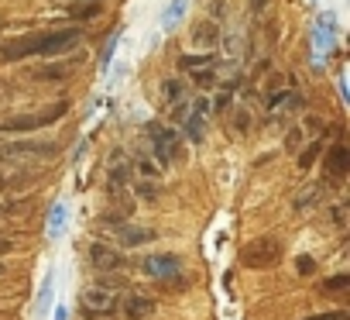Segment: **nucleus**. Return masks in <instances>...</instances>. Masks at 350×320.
Returning <instances> with one entry per match:
<instances>
[{
    "label": "nucleus",
    "mask_w": 350,
    "mask_h": 320,
    "mask_svg": "<svg viewBox=\"0 0 350 320\" xmlns=\"http://www.w3.org/2000/svg\"><path fill=\"white\" fill-rule=\"evenodd\" d=\"M83 38L79 28H55V32H38L28 38H18L4 49V59H28V56H59L66 49H72Z\"/></svg>",
    "instance_id": "f257e3e1"
},
{
    "label": "nucleus",
    "mask_w": 350,
    "mask_h": 320,
    "mask_svg": "<svg viewBox=\"0 0 350 320\" xmlns=\"http://www.w3.org/2000/svg\"><path fill=\"white\" fill-rule=\"evenodd\" d=\"M282 258V245L278 238H254L241 248V262L247 269H271L275 262Z\"/></svg>",
    "instance_id": "f03ea898"
},
{
    "label": "nucleus",
    "mask_w": 350,
    "mask_h": 320,
    "mask_svg": "<svg viewBox=\"0 0 350 320\" xmlns=\"http://www.w3.org/2000/svg\"><path fill=\"white\" fill-rule=\"evenodd\" d=\"M59 148L49 141H11V145H0V158H8V162H28V158H35V162H45V158H52Z\"/></svg>",
    "instance_id": "7ed1b4c3"
},
{
    "label": "nucleus",
    "mask_w": 350,
    "mask_h": 320,
    "mask_svg": "<svg viewBox=\"0 0 350 320\" xmlns=\"http://www.w3.org/2000/svg\"><path fill=\"white\" fill-rule=\"evenodd\" d=\"M69 107L66 103H52L49 110H38V114H25V117H11V121H0V131H11V134H25V131H38L52 121H59Z\"/></svg>",
    "instance_id": "20e7f679"
},
{
    "label": "nucleus",
    "mask_w": 350,
    "mask_h": 320,
    "mask_svg": "<svg viewBox=\"0 0 350 320\" xmlns=\"http://www.w3.org/2000/svg\"><path fill=\"white\" fill-rule=\"evenodd\" d=\"M79 306H83V313H90V317H107V313L117 310V296H113V289L90 286V289H83Z\"/></svg>",
    "instance_id": "39448f33"
},
{
    "label": "nucleus",
    "mask_w": 350,
    "mask_h": 320,
    "mask_svg": "<svg viewBox=\"0 0 350 320\" xmlns=\"http://www.w3.org/2000/svg\"><path fill=\"white\" fill-rule=\"evenodd\" d=\"M148 138L154 141V155H158V162H161V166L175 155V148H179V134H175L172 127H165V124H158V121L148 124Z\"/></svg>",
    "instance_id": "423d86ee"
},
{
    "label": "nucleus",
    "mask_w": 350,
    "mask_h": 320,
    "mask_svg": "<svg viewBox=\"0 0 350 320\" xmlns=\"http://www.w3.org/2000/svg\"><path fill=\"white\" fill-rule=\"evenodd\" d=\"M120 306H124V317L127 320H144V317H151L158 310V303L151 296H144V293H127Z\"/></svg>",
    "instance_id": "0eeeda50"
},
{
    "label": "nucleus",
    "mask_w": 350,
    "mask_h": 320,
    "mask_svg": "<svg viewBox=\"0 0 350 320\" xmlns=\"http://www.w3.org/2000/svg\"><path fill=\"white\" fill-rule=\"evenodd\" d=\"M347 169H350L347 145H333V148H329V155H326V176L336 183V180H343V176H347Z\"/></svg>",
    "instance_id": "6e6552de"
},
{
    "label": "nucleus",
    "mask_w": 350,
    "mask_h": 320,
    "mask_svg": "<svg viewBox=\"0 0 350 320\" xmlns=\"http://www.w3.org/2000/svg\"><path fill=\"white\" fill-rule=\"evenodd\" d=\"M90 262L96 265V269H103V272H113V269H120L124 262H120V255L110 248V245H100V241H93L90 245Z\"/></svg>",
    "instance_id": "1a4fd4ad"
},
{
    "label": "nucleus",
    "mask_w": 350,
    "mask_h": 320,
    "mask_svg": "<svg viewBox=\"0 0 350 320\" xmlns=\"http://www.w3.org/2000/svg\"><path fill=\"white\" fill-rule=\"evenodd\" d=\"M217 38H220V32H217V25H213V21H200V25L193 28V42H196L200 49H213V45H217Z\"/></svg>",
    "instance_id": "9d476101"
},
{
    "label": "nucleus",
    "mask_w": 350,
    "mask_h": 320,
    "mask_svg": "<svg viewBox=\"0 0 350 320\" xmlns=\"http://www.w3.org/2000/svg\"><path fill=\"white\" fill-rule=\"evenodd\" d=\"M117 234H120V241L124 245H148V241H154V231H148V227H127V224H120L117 227Z\"/></svg>",
    "instance_id": "9b49d317"
},
{
    "label": "nucleus",
    "mask_w": 350,
    "mask_h": 320,
    "mask_svg": "<svg viewBox=\"0 0 350 320\" xmlns=\"http://www.w3.org/2000/svg\"><path fill=\"white\" fill-rule=\"evenodd\" d=\"M69 14H72V18H79V21H86V18H96V14H100V8H96V0H76V4L69 8Z\"/></svg>",
    "instance_id": "f8f14e48"
},
{
    "label": "nucleus",
    "mask_w": 350,
    "mask_h": 320,
    "mask_svg": "<svg viewBox=\"0 0 350 320\" xmlns=\"http://www.w3.org/2000/svg\"><path fill=\"white\" fill-rule=\"evenodd\" d=\"M131 169H134L141 180H158V166L151 162V158H134V162H131Z\"/></svg>",
    "instance_id": "ddd939ff"
},
{
    "label": "nucleus",
    "mask_w": 350,
    "mask_h": 320,
    "mask_svg": "<svg viewBox=\"0 0 350 320\" xmlns=\"http://www.w3.org/2000/svg\"><path fill=\"white\" fill-rule=\"evenodd\" d=\"M210 62H213V56H183V59H179V66L189 69V73H196V69H203V66H210Z\"/></svg>",
    "instance_id": "4468645a"
},
{
    "label": "nucleus",
    "mask_w": 350,
    "mask_h": 320,
    "mask_svg": "<svg viewBox=\"0 0 350 320\" xmlns=\"http://www.w3.org/2000/svg\"><path fill=\"white\" fill-rule=\"evenodd\" d=\"M175 265H179V262H175L172 255H165L161 262H154V258H151V262H148V272H158V275H161V272H175Z\"/></svg>",
    "instance_id": "2eb2a0df"
},
{
    "label": "nucleus",
    "mask_w": 350,
    "mask_h": 320,
    "mask_svg": "<svg viewBox=\"0 0 350 320\" xmlns=\"http://www.w3.org/2000/svg\"><path fill=\"white\" fill-rule=\"evenodd\" d=\"M347 282H350V275H333V279H326L319 289H323V293H343Z\"/></svg>",
    "instance_id": "dca6fc26"
},
{
    "label": "nucleus",
    "mask_w": 350,
    "mask_h": 320,
    "mask_svg": "<svg viewBox=\"0 0 350 320\" xmlns=\"http://www.w3.org/2000/svg\"><path fill=\"white\" fill-rule=\"evenodd\" d=\"M319 151H323V141H312V145L299 155V166H302V169H309V166H312V158H316Z\"/></svg>",
    "instance_id": "f3484780"
},
{
    "label": "nucleus",
    "mask_w": 350,
    "mask_h": 320,
    "mask_svg": "<svg viewBox=\"0 0 350 320\" xmlns=\"http://www.w3.org/2000/svg\"><path fill=\"white\" fill-rule=\"evenodd\" d=\"M179 97H183V83H179V79H165V100L175 103Z\"/></svg>",
    "instance_id": "a211bd4d"
},
{
    "label": "nucleus",
    "mask_w": 350,
    "mask_h": 320,
    "mask_svg": "<svg viewBox=\"0 0 350 320\" xmlns=\"http://www.w3.org/2000/svg\"><path fill=\"white\" fill-rule=\"evenodd\" d=\"M31 210V200H21L14 207H0V217H14V214H28Z\"/></svg>",
    "instance_id": "6ab92c4d"
},
{
    "label": "nucleus",
    "mask_w": 350,
    "mask_h": 320,
    "mask_svg": "<svg viewBox=\"0 0 350 320\" xmlns=\"http://www.w3.org/2000/svg\"><path fill=\"white\" fill-rule=\"evenodd\" d=\"M134 193H137V197H144V200H154V197H158V186H151V180H144V183H137V186H134Z\"/></svg>",
    "instance_id": "aec40b11"
},
{
    "label": "nucleus",
    "mask_w": 350,
    "mask_h": 320,
    "mask_svg": "<svg viewBox=\"0 0 350 320\" xmlns=\"http://www.w3.org/2000/svg\"><path fill=\"white\" fill-rule=\"evenodd\" d=\"M299 145H302V131H288V134H285V148H288V151H295Z\"/></svg>",
    "instance_id": "412c9836"
},
{
    "label": "nucleus",
    "mask_w": 350,
    "mask_h": 320,
    "mask_svg": "<svg viewBox=\"0 0 350 320\" xmlns=\"http://www.w3.org/2000/svg\"><path fill=\"white\" fill-rule=\"evenodd\" d=\"M306 320H347L343 310H333V313H316V317H306Z\"/></svg>",
    "instance_id": "4be33fe9"
},
{
    "label": "nucleus",
    "mask_w": 350,
    "mask_h": 320,
    "mask_svg": "<svg viewBox=\"0 0 350 320\" xmlns=\"http://www.w3.org/2000/svg\"><path fill=\"white\" fill-rule=\"evenodd\" d=\"M312 269H316V265H312V258H302V262H299V272H302V275H309Z\"/></svg>",
    "instance_id": "5701e85b"
},
{
    "label": "nucleus",
    "mask_w": 350,
    "mask_h": 320,
    "mask_svg": "<svg viewBox=\"0 0 350 320\" xmlns=\"http://www.w3.org/2000/svg\"><path fill=\"white\" fill-rule=\"evenodd\" d=\"M8 251H11V241H8V238H0V255H8Z\"/></svg>",
    "instance_id": "b1692460"
},
{
    "label": "nucleus",
    "mask_w": 350,
    "mask_h": 320,
    "mask_svg": "<svg viewBox=\"0 0 350 320\" xmlns=\"http://www.w3.org/2000/svg\"><path fill=\"white\" fill-rule=\"evenodd\" d=\"M0 275H4V262H0Z\"/></svg>",
    "instance_id": "393cba45"
}]
</instances>
